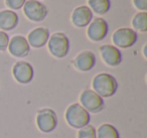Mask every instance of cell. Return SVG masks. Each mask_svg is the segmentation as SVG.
Instances as JSON below:
<instances>
[{
  "label": "cell",
  "mask_w": 147,
  "mask_h": 138,
  "mask_svg": "<svg viewBox=\"0 0 147 138\" xmlns=\"http://www.w3.org/2000/svg\"><path fill=\"white\" fill-rule=\"evenodd\" d=\"M93 91L99 96L104 98H110L117 93L118 82L116 78L109 73H100L94 77L92 81Z\"/></svg>",
  "instance_id": "obj_1"
},
{
  "label": "cell",
  "mask_w": 147,
  "mask_h": 138,
  "mask_svg": "<svg viewBox=\"0 0 147 138\" xmlns=\"http://www.w3.org/2000/svg\"><path fill=\"white\" fill-rule=\"evenodd\" d=\"M65 119L67 125L74 129H81L91 123V114L80 103H73L65 112Z\"/></svg>",
  "instance_id": "obj_2"
},
{
  "label": "cell",
  "mask_w": 147,
  "mask_h": 138,
  "mask_svg": "<svg viewBox=\"0 0 147 138\" xmlns=\"http://www.w3.org/2000/svg\"><path fill=\"white\" fill-rule=\"evenodd\" d=\"M47 45L51 55L57 59H63L69 53V39L63 32H55L51 34Z\"/></svg>",
  "instance_id": "obj_3"
},
{
  "label": "cell",
  "mask_w": 147,
  "mask_h": 138,
  "mask_svg": "<svg viewBox=\"0 0 147 138\" xmlns=\"http://www.w3.org/2000/svg\"><path fill=\"white\" fill-rule=\"evenodd\" d=\"M36 127L42 133H51L59 124V118L55 110L51 108H42L38 110L35 117Z\"/></svg>",
  "instance_id": "obj_4"
},
{
  "label": "cell",
  "mask_w": 147,
  "mask_h": 138,
  "mask_svg": "<svg viewBox=\"0 0 147 138\" xmlns=\"http://www.w3.org/2000/svg\"><path fill=\"white\" fill-rule=\"evenodd\" d=\"M80 104L89 113H100L105 109V101L93 90H85L80 95Z\"/></svg>",
  "instance_id": "obj_5"
},
{
  "label": "cell",
  "mask_w": 147,
  "mask_h": 138,
  "mask_svg": "<svg viewBox=\"0 0 147 138\" xmlns=\"http://www.w3.org/2000/svg\"><path fill=\"white\" fill-rule=\"evenodd\" d=\"M138 34L132 28L121 27L114 31L112 34V41L118 49H129L136 43Z\"/></svg>",
  "instance_id": "obj_6"
},
{
  "label": "cell",
  "mask_w": 147,
  "mask_h": 138,
  "mask_svg": "<svg viewBox=\"0 0 147 138\" xmlns=\"http://www.w3.org/2000/svg\"><path fill=\"white\" fill-rule=\"evenodd\" d=\"M23 13L32 22H40L47 16V7L37 0H26L23 5Z\"/></svg>",
  "instance_id": "obj_7"
},
{
  "label": "cell",
  "mask_w": 147,
  "mask_h": 138,
  "mask_svg": "<svg viewBox=\"0 0 147 138\" xmlns=\"http://www.w3.org/2000/svg\"><path fill=\"white\" fill-rule=\"evenodd\" d=\"M12 76L17 83L26 85L32 82L34 78V69L28 62H16L12 67Z\"/></svg>",
  "instance_id": "obj_8"
},
{
  "label": "cell",
  "mask_w": 147,
  "mask_h": 138,
  "mask_svg": "<svg viewBox=\"0 0 147 138\" xmlns=\"http://www.w3.org/2000/svg\"><path fill=\"white\" fill-rule=\"evenodd\" d=\"M109 32L108 22L102 17L94 18L90 22L87 28V35L89 39H91L94 43H99L106 39Z\"/></svg>",
  "instance_id": "obj_9"
},
{
  "label": "cell",
  "mask_w": 147,
  "mask_h": 138,
  "mask_svg": "<svg viewBox=\"0 0 147 138\" xmlns=\"http://www.w3.org/2000/svg\"><path fill=\"white\" fill-rule=\"evenodd\" d=\"M8 51L14 57H25L30 53V45L23 35H14L9 39Z\"/></svg>",
  "instance_id": "obj_10"
},
{
  "label": "cell",
  "mask_w": 147,
  "mask_h": 138,
  "mask_svg": "<svg viewBox=\"0 0 147 138\" xmlns=\"http://www.w3.org/2000/svg\"><path fill=\"white\" fill-rule=\"evenodd\" d=\"M99 51L103 62L109 67H118L122 63V53L115 45H103L99 47Z\"/></svg>",
  "instance_id": "obj_11"
},
{
  "label": "cell",
  "mask_w": 147,
  "mask_h": 138,
  "mask_svg": "<svg viewBox=\"0 0 147 138\" xmlns=\"http://www.w3.org/2000/svg\"><path fill=\"white\" fill-rule=\"evenodd\" d=\"M71 23L76 27L84 28L93 20V12L87 5H81L74 9L71 16Z\"/></svg>",
  "instance_id": "obj_12"
},
{
  "label": "cell",
  "mask_w": 147,
  "mask_h": 138,
  "mask_svg": "<svg viewBox=\"0 0 147 138\" xmlns=\"http://www.w3.org/2000/svg\"><path fill=\"white\" fill-rule=\"evenodd\" d=\"M97 57L91 51H83L77 55L73 64L74 67L80 72H89L95 67Z\"/></svg>",
  "instance_id": "obj_13"
},
{
  "label": "cell",
  "mask_w": 147,
  "mask_h": 138,
  "mask_svg": "<svg viewBox=\"0 0 147 138\" xmlns=\"http://www.w3.org/2000/svg\"><path fill=\"white\" fill-rule=\"evenodd\" d=\"M49 37V30L47 27H36L28 33L26 39L30 47L34 49H40L47 43Z\"/></svg>",
  "instance_id": "obj_14"
},
{
  "label": "cell",
  "mask_w": 147,
  "mask_h": 138,
  "mask_svg": "<svg viewBox=\"0 0 147 138\" xmlns=\"http://www.w3.org/2000/svg\"><path fill=\"white\" fill-rule=\"evenodd\" d=\"M19 23V17L15 11L10 9L0 11V30L11 31L16 28Z\"/></svg>",
  "instance_id": "obj_15"
},
{
  "label": "cell",
  "mask_w": 147,
  "mask_h": 138,
  "mask_svg": "<svg viewBox=\"0 0 147 138\" xmlns=\"http://www.w3.org/2000/svg\"><path fill=\"white\" fill-rule=\"evenodd\" d=\"M96 131L97 138H121L118 129L110 123H103Z\"/></svg>",
  "instance_id": "obj_16"
},
{
  "label": "cell",
  "mask_w": 147,
  "mask_h": 138,
  "mask_svg": "<svg viewBox=\"0 0 147 138\" xmlns=\"http://www.w3.org/2000/svg\"><path fill=\"white\" fill-rule=\"evenodd\" d=\"M88 5L93 13L103 15L110 10L111 1L110 0H88Z\"/></svg>",
  "instance_id": "obj_17"
},
{
  "label": "cell",
  "mask_w": 147,
  "mask_h": 138,
  "mask_svg": "<svg viewBox=\"0 0 147 138\" xmlns=\"http://www.w3.org/2000/svg\"><path fill=\"white\" fill-rule=\"evenodd\" d=\"M132 29L135 31H140V32H146L147 31V12L146 11H140L136 13L133 16L132 21Z\"/></svg>",
  "instance_id": "obj_18"
},
{
  "label": "cell",
  "mask_w": 147,
  "mask_h": 138,
  "mask_svg": "<svg viewBox=\"0 0 147 138\" xmlns=\"http://www.w3.org/2000/svg\"><path fill=\"white\" fill-rule=\"evenodd\" d=\"M77 138H97L96 128L91 124H88L85 127L79 129Z\"/></svg>",
  "instance_id": "obj_19"
},
{
  "label": "cell",
  "mask_w": 147,
  "mask_h": 138,
  "mask_svg": "<svg viewBox=\"0 0 147 138\" xmlns=\"http://www.w3.org/2000/svg\"><path fill=\"white\" fill-rule=\"evenodd\" d=\"M26 0H5V4L10 8V10H18L22 8Z\"/></svg>",
  "instance_id": "obj_20"
},
{
  "label": "cell",
  "mask_w": 147,
  "mask_h": 138,
  "mask_svg": "<svg viewBox=\"0 0 147 138\" xmlns=\"http://www.w3.org/2000/svg\"><path fill=\"white\" fill-rule=\"evenodd\" d=\"M9 39H10V37L7 34V32L0 30V51H6L8 47Z\"/></svg>",
  "instance_id": "obj_21"
},
{
  "label": "cell",
  "mask_w": 147,
  "mask_h": 138,
  "mask_svg": "<svg viewBox=\"0 0 147 138\" xmlns=\"http://www.w3.org/2000/svg\"><path fill=\"white\" fill-rule=\"evenodd\" d=\"M133 5L139 11L147 10V0H133Z\"/></svg>",
  "instance_id": "obj_22"
},
{
  "label": "cell",
  "mask_w": 147,
  "mask_h": 138,
  "mask_svg": "<svg viewBox=\"0 0 147 138\" xmlns=\"http://www.w3.org/2000/svg\"><path fill=\"white\" fill-rule=\"evenodd\" d=\"M37 1H40V0H37Z\"/></svg>",
  "instance_id": "obj_23"
}]
</instances>
